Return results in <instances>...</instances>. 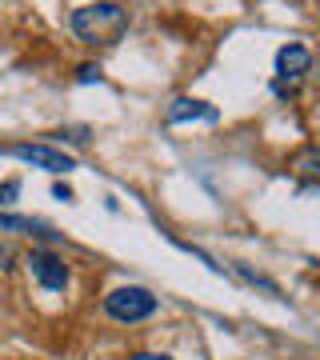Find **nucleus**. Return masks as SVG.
<instances>
[{
    "instance_id": "f257e3e1",
    "label": "nucleus",
    "mask_w": 320,
    "mask_h": 360,
    "mask_svg": "<svg viewBox=\"0 0 320 360\" xmlns=\"http://www.w3.org/2000/svg\"><path fill=\"white\" fill-rule=\"evenodd\" d=\"M68 25H72L77 40H84L92 49H108L128 32V8H120L116 0H92L68 16Z\"/></svg>"
},
{
    "instance_id": "f03ea898",
    "label": "nucleus",
    "mask_w": 320,
    "mask_h": 360,
    "mask_svg": "<svg viewBox=\"0 0 320 360\" xmlns=\"http://www.w3.org/2000/svg\"><path fill=\"white\" fill-rule=\"evenodd\" d=\"M104 312L120 324H136V321H148L156 312V296L141 284H124V288H113L104 296Z\"/></svg>"
},
{
    "instance_id": "7ed1b4c3",
    "label": "nucleus",
    "mask_w": 320,
    "mask_h": 360,
    "mask_svg": "<svg viewBox=\"0 0 320 360\" xmlns=\"http://www.w3.org/2000/svg\"><path fill=\"white\" fill-rule=\"evenodd\" d=\"M4 156H16V160H25V165L32 168H44V172H52V176H60V172H72L77 168V160L68 153H60V148H52V144H8V148H0Z\"/></svg>"
},
{
    "instance_id": "20e7f679",
    "label": "nucleus",
    "mask_w": 320,
    "mask_h": 360,
    "mask_svg": "<svg viewBox=\"0 0 320 360\" xmlns=\"http://www.w3.org/2000/svg\"><path fill=\"white\" fill-rule=\"evenodd\" d=\"M25 264H28V272L49 288V292H64V288H68V264H64L56 252H49V248H32Z\"/></svg>"
},
{
    "instance_id": "39448f33",
    "label": "nucleus",
    "mask_w": 320,
    "mask_h": 360,
    "mask_svg": "<svg viewBox=\"0 0 320 360\" xmlns=\"http://www.w3.org/2000/svg\"><path fill=\"white\" fill-rule=\"evenodd\" d=\"M308 65H312V52H308L305 44H284V49L276 52V92L284 96V92L308 72Z\"/></svg>"
},
{
    "instance_id": "423d86ee",
    "label": "nucleus",
    "mask_w": 320,
    "mask_h": 360,
    "mask_svg": "<svg viewBox=\"0 0 320 360\" xmlns=\"http://www.w3.org/2000/svg\"><path fill=\"white\" fill-rule=\"evenodd\" d=\"M165 120L168 124H184V120H208V124H217L220 112L212 108V104L205 101H192V96H177V101L165 108Z\"/></svg>"
},
{
    "instance_id": "0eeeda50",
    "label": "nucleus",
    "mask_w": 320,
    "mask_h": 360,
    "mask_svg": "<svg viewBox=\"0 0 320 360\" xmlns=\"http://www.w3.org/2000/svg\"><path fill=\"white\" fill-rule=\"evenodd\" d=\"M0 229H4V232H28V236H40V240H56V236H60V232H52V224H44V220L4 217V212H0Z\"/></svg>"
},
{
    "instance_id": "6e6552de",
    "label": "nucleus",
    "mask_w": 320,
    "mask_h": 360,
    "mask_svg": "<svg viewBox=\"0 0 320 360\" xmlns=\"http://www.w3.org/2000/svg\"><path fill=\"white\" fill-rule=\"evenodd\" d=\"M52 141H68V144H89V129L84 124H77V129H60Z\"/></svg>"
},
{
    "instance_id": "1a4fd4ad",
    "label": "nucleus",
    "mask_w": 320,
    "mask_h": 360,
    "mask_svg": "<svg viewBox=\"0 0 320 360\" xmlns=\"http://www.w3.org/2000/svg\"><path fill=\"white\" fill-rule=\"evenodd\" d=\"M16 196H20V180H4L0 184V205H13Z\"/></svg>"
},
{
    "instance_id": "9d476101",
    "label": "nucleus",
    "mask_w": 320,
    "mask_h": 360,
    "mask_svg": "<svg viewBox=\"0 0 320 360\" xmlns=\"http://www.w3.org/2000/svg\"><path fill=\"white\" fill-rule=\"evenodd\" d=\"M77 80H80V84H92V80H101V68H96V65H80Z\"/></svg>"
},
{
    "instance_id": "9b49d317",
    "label": "nucleus",
    "mask_w": 320,
    "mask_h": 360,
    "mask_svg": "<svg viewBox=\"0 0 320 360\" xmlns=\"http://www.w3.org/2000/svg\"><path fill=\"white\" fill-rule=\"evenodd\" d=\"M128 360H172V356H165V352H136V356H128Z\"/></svg>"
},
{
    "instance_id": "f8f14e48",
    "label": "nucleus",
    "mask_w": 320,
    "mask_h": 360,
    "mask_svg": "<svg viewBox=\"0 0 320 360\" xmlns=\"http://www.w3.org/2000/svg\"><path fill=\"white\" fill-rule=\"evenodd\" d=\"M8 260H13V248H8V245H0V269H13Z\"/></svg>"
},
{
    "instance_id": "ddd939ff",
    "label": "nucleus",
    "mask_w": 320,
    "mask_h": 360,
    "mask_svg": "<svg viewBox=\"0 0 320 360\" xmlns=\"http://www.w3.org/2000/svg\"><path fill=\"white\" fill-rule=\"evenodd\" d=\"M52 193H56V200H72V188H68V184H56Z\"/></svg>"
}]
</instances>
